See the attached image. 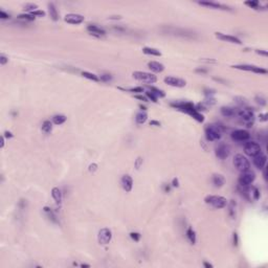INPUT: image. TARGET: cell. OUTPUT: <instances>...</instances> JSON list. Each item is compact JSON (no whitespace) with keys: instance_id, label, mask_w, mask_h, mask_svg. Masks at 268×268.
<instances>
[{"instance_id":"obj_8","label":"cell","mask_w":268,"mask_h":268,"mask_svg":"<svg viewBox=\"0 0 268 268\" xmlns=\"http://www.w3.org/2000/svg\"><path fill=\"white\" fill-rule=\"evenodd\" d=\"M215 153H216V156H217L219 159L224 160V159H226V158L230 156V148L228 147V145L224 144V143H220V144L216 147Z\"/></svg>"},{"instance_id":"obj_48","label":"cell","mask_w":268,"mask_h":268,"mask_svg":"<svg viewBox=\"0 0 268 268\" xmlns=\"http://www.w3.org/2000/svg\"><path fill=\"white\" fill-rule=\"evenodd\" d=\"M96 169H98V165H96V163H92V165H89V171H90V172H94Z\"/></svg>"},{"instance_id":"obj_55","label":"cell","mask_w":268,"mask_h":268,"mask_svg":"<svg viewBox=\"0 0 268 268\" xmlns=\"http://www.w3.org/2000/svg\"><path fill=\"white\" fill-rule=\"evenodd\" d=\"M264 169V171H263V174H264V178H265L266 180H267V169H266L265 167L263 168Z\"/></svg>"},{"instance_id":"obj_16","label":"cell","mask_w":268,"mask_h":268,"mask_svg":"<svg viewBox=\"0 0 268 268\" xmlns=\"http://www.w3.org/2000/svg\"><path fill=\"white\" fill-rule=\"evenodd\" d=\"M87 31H88V33L90 34L91 36L98 37V38H101V37H103L106 35V31L103 29L96 26V25H88L87 26Z\"/></svg>"},{"instance_id":"obj_38","label":"cell","mask_w":268,"mask_h":268,"mask_svg":"<svg viewBox=\"0 0 268 268\" xmlns=\"http://www.w3.org/2000/svg\"><path fill=\"white\" fill-rule=\"evenodd\" d=\"M146 96H147V98L151 100L152 102H154V103H157V98H158L154 93H152L151 91H147V92H146Z\"/></svg>"},{"instance_id":"obj_53","label":"cell","mask_w":268,"mask_h":268,"mask_svg":"<svg viewBox=\"0 0 268 268\" xmlns=\"http://www.w3.org/2000/svg\"><path fill=\"white\" fill-rule=\"evenodd\" d=\"M135 98H138V100L143 101V102H147L148 101V98H147V96H135Z\"/></svg>"},{"instance_id":"obj_25","label":"cell","mask_w":268,"mask_h":268,"mask_svg":"<svg viewBox=\"0 0 268 268\" xmlns=\"http://www.w3.org/2000/svg\"><path fill=\"white\" fill-rule=\"evenodd\" d=\"M143 53L146 55H151V56H156V57H160L161 53L156 48H151V47H144L143 48Z\"/></svg>"},{"instance_id":"obj_39","label":"cell","mask_w":268,"mask_h":268,"mask_svg":"<svg viewBox=\"0 0 268 268\" xmlns=\"http://www.w3.org/2000/svg\"><path fill=\"white\" fill-rule=\"evenodd\" d=\"M100 80L101 81H103V82H109V81H111L112 80V77H111L110 74H101V77H100Z\"/></svg>"},{"instance_id":"obj_40","label":"cell","mask_w":268,"mask_h":268,"mask_svg":"<svg viewBox=\"0 0 268 268\" xmlns=\"http://www.w3.org/2000/svg\"><path fill=\"white\" fill-rule=\"evenodd\" d=\"M251 195L254 196V200H258V199L260 198V192H259V190L257 189V187H254V190L251 191Z\"/></svg>"},{"instance_id":"obj_6","label":"cell","mask_w":268,"mask_h":268,"mask_svg":"<svg viewBox=\"0 0 268 268\" xmlns=\"http://www.w3.org/2000/svg\"><path fill=\"white\" fill-rule=\"evenodd\" d=\"M244 152L246 155L250 156V157H254V156L262 153V148L260 144H258L256 141H248L244 147Z\"/></svg>"},{"instance_id":"obj_52","label":"cell","mask_w":268,"mask_h":268,"mask_svg":"<svg viewBox=\"0 0 268 268\" xmlns=\"http://www.w3.org/2000/svg\"><path fill=\"white\" fill-rule=\"evenodd\" d=\"M150 126H156V127H159V126H160V123L157 122V120H151Z\"/></svg>"},{"instance_id":"obj_58","label":"cell","mask_w":268,"mask_h":268,"mask_svg":"<svg viewBox=\"0 0 268 268\" xmlns=\"http://www.w3.org/2000/svg\"><path fill=\"white\" fill-rule=\"evenodd\" d=\"M4 134H5V136H6V137H9V138H10V137H13V134L11 133V132H7V131H6Z\"/></svg>"},{"instance_id":"obj_56","label":"cell","mask_w":268,"mask_h":268,"mask_svg":"<svg viewBox=\"0 0 268 268\" xmlns=\"http://www.w3.org/2000/svg\"><path fill=\"white\" fill-rule=\"evenodd\" d=\"M203 265H204V267H206V268H212V267H213V265H212V264H210V263H207V262H204Z\"/></svg>"},{"instance_id":"obj_50","label":"cell","mask_w":268,"mask_h":268,"mask_svg":"<svg viewBox=\"0 0 268 268\" xmlns=\"http://www.w3.org/2000/svg\"><path fill=\"white\" fill-rule=\"evenodd\" d=\"M256 53H259V55L264 56V57H267V56H268L267 51H265V50H256Z\"/></svg>"},{"instance_id":"obj_18","label":"cell","mask_w":268,"mask_h":268,"mask_svg":"<svg viewBox=\"0 0 268 268\" xmlns=\"http://www.w3.org/2000/svg\"><path fill=\"white\" fill-rule=\"evenodd\" d=\"M198 3L200 5H204V6L212 7V9H216V10H223V11L230 10L227 6H225V5H223V4H220V3L213 2V1H199Z\"/></svg>"},{"instance_id":"obj_2","label":"cell","mask_w":268,"mask_h":268,"mask_svg":"<svg viewBox=\"0 0 268 268\" xmlns=\"http://www.w3.org/2000/svg\"><path fill=\"white\" fill-rule=\"evenodd\" d=\"M234 165L236 167L238 171L240 172H245L248 171L250 169V163H249L248 159L245 156H243L242 154H237L234 157Z\"/></svg>"},{"instance_id":"obj_13","label":"cell","mask_w":268,"mask_h":268,"mask_svg":"<svg viewBox=\"0 0 268 268\" xmlns=\"http://www.w3.org/2000/svg\"><path fill=\"white\" fill-rule=\"evenodd\" d=\"M165 83L170 85V86L173 87H178V88H181V87H184L187 85L185 81L182 79H179V78H175V77H167L165 79Z\"/></svg>"},{"instance_id":"obj_23","label":"cell","mask_w":268,"mask_h":268,"mask_svg":"<svg viewBox=\"0 0 268 268\" xmlns=\"http://www.w3.org/2000/svg\"><path fill=\"white\" fill-rule=\"evenodd\" d=\"M48 12H49L50 18H51L53 21H58V20H59V15H58L57 9H56L53 3H49V4H48Z\"/></svg>"},{"instance_id":"obj_9","label":"cell","mask_w":268,"mask_h":268,"mask_svg":"<svg viewBox=\"0 0 268 268\" xmlns=\"http://www.w3.org/2000/svg\"><path fill=\"white\" fill-rule=\"evenodd\" d=\"M98 243L101 245H107L112 239V232L109 228H102L98 232Z\"/></svg>"},{"instance_id":"obj_60","label":"cell","mask_w":268,"mask_h":268,"mask_svg":"<svg viewBox=\"0 0 268 268\" xmlns=\"http://www.w3.org/2000/svg\"><path fill=\"white\" fill-rule=\"evenodd\" d=\"M81 266H82L83 268H84V267H90V265H87V264H82Z\"/></svg>"},{"instance_id":"obj_1","label":"cell","mask_w":268,"mask_h":268,"mask_svg":"<svg viewBox=\"0 0 268 268\" xmlns=\"http://www.w3.org/2000/svg\"><path fill=\"white\" fill-rule=\"evenodd\" d=\"M222 135V128L219 125L212 124L205 128V136L208 141H215L221 138Z\"/></svg>"},{"instance_id":"obj_44","label":"cell","mask_w":268,"mask_h":268,"mask_svg":"<svg viewBox=\"0 0 268 268\" xmlns=\"http://www.w3.org/2000/svg\"><path fill=\"white\" fill-rule=\"evenodd\" d=\"M256 100H257V102L260 104V105H263V106L266 105V100L263 98V96H257Z\"/></svg>"},{"instance_id":"obj_57","label":"cell","mask_w":268,"mask_h":268,"mask_svg":"<svg viewBox=\"0 0 268 268\" xmlns=\"http://www.w3.org/2000/svg\"><path fill=\"white\" fill-rule=\"evenodd\" d=\"M196 72H201V73H206V70L205 69H200V68H198V69H196Z\"/></svg>"},{"instance_id":"obj_31","label":"cell","mask_w":268,"mask_h":268,"mask_svg":"<svg viewBox=\"0 0 268 268\" xmlns=\"http://www.w3.org/2000/svg\"><path fill=\"white\" fill-rule=\"evenodd\" d=\"M228 213H230V216L232 218V219H235L236 218V202H235L234 200L230 201V206H228Z\"/></svg>"},{"instance_id":"obj_14","label":"cell","mask_w":268,"mask_h":268,"mask_svg":"<svg viewBox=\"0 0 268 268\" xmlns=\"http://www.w3.org/2000/svg\"><path fill=\"white\" fill-rule=\"evenodd\" d=\"M84 16L80 14H67L64 20L69 24H80L84 21Z\"/></svg>"},{"instance_id":"obj_37","label":"cell","mask_w":268,"mask_h":268,"mask_svg":"<svg viewBox=\"0 0 268 268\" xmlns=\"http://www.w3.org/2000/svg\"><path fill=\"white\" fill-rule=\"evenodd\" d=\"M245 4L250 6L251 9H254V10H258L259 9V5H260V2L259 1H246Z\"/></svg>"},{"instance_id":"obj_61","label":"cell","mask_w":268,"mask_h":268,"mask_svg":"<svg viewBox=\"0 0 268 268\" xmlns=\"http://www.w3.org/2000/svg\"><path fill=\"white\" fill-rule=\"evenodd\" d=\"M140 108L143 109V110H146V107H144V106H140Z\"/></svg>"},{"instance_id":"obj_3","label":"cell","mask_w":268,"mask_h":268,"mask_svg":"<svg viewBox=\"0 0 268 268\" xmlns=\"http://www.w3.org/2000/svg\"><path fill=\"white\" fill-rule=\"evenodd\" d=\"M204 201L206 204H210L215 208H223L227 204V200L222 196H206Z\"/></svg>"},{"instance_id":"obj_20","label":"cell","mask_w":268,"mask_h":268,"mask_svg":"<svg viewBox=\"0 0 268 268\" xmlns=\"http://www.w3.org/2000/svg\"><path fill=\"white\" fill-rule=\"evenodd\" d=\"M148 67L154 72H163V69H165V66H163L161 63L155 62V61H151V62H149Z\"/></svg>"},{"instance_id":"obj_36","label":"cell","mask_w":268,"mask_h":268,"mask_svg":"<svg viewBox=\"0 0 268 268\" xmlns=\"http://www.w3.org/2000/svg\"><path fill=\"white\" fill-rule=\"evenodd\" d=\"M18 18H19V19H25V20H29V21H33V20H35L36 17L33 16V15H31V14H22V15H19Z\"/></svg>"},{"instance_id":"obj_42","label":"cell","mask_w":268,"mask_h":268,"mask_svg":"<svg viewBox=\"0 0 268 268\" xmlns=\"http://www.w3.org/2000/svg\"><path fill=\"white\" fill-rule=\"evenodd\" d=\"M124 90H129L131 92H143L144 88L143 87H134V88H129V89H124Z\"/></svg>"},{"instance_id":"obj_11","label":"cell","mask_w":268,"mask_h":268,"mask_svg":"<svg viewBox=\"0 0 268 268\" xmlns=\"http://www.w3.org/2000/svg\"><path fill=\"white\" fill-rule=\"evenodd\" d=\"M171 106L178 110L182 111V112H185V113H189L190 111H193V110H196L195 109V105L193 103H187V102H178V103H172Z\"/></svg>"},{"instance_id":"obj_59","label":"cell","mask_w":268,"mask_h":268,"mask_svg":"<svg viewBox=\"0 0 268 268\" xmlns=\"http://www.w3.org/2000/svg\"><path fill=\"white\" fill-rule=\"evenodd\" d=\"M165 192H169V191H170V187H169V185H168V187H167V185H165Z\"/></svg>"},{"instance_id":"obj_34","label":"cell","mask_w":268,"mask_h":268,"mask_svg":"<svg viewBox=\"0 0 268 268\" xmlns=\"http://www.w3.org/2000/svg\"><path fill=\"white\" fill-rule=\"evenodd\" d=\"M44 213H45L46 215H47V217L49 218V219H51V220H53V222H56V221H57V220H56V216H55V214L53 213V211H51V210H50L49 207L45 206V207H44Z\"/></svg>"},{"instance_id":"obj_22","label":"cell","mask_w":268,"mask_h":268,"mask_svg":"<svg viewBox=\"0 0 268 268\" xmlns=\"http://www.w3.org/2000/svg\"><path fill=\"white\" fill-rule=\"evenodd\" d=\"M51 196L55 199V201L58 204H61V201H62V193H61V190L59 187H53L51 190Z\"/></svg>"},{"instance_id":"obj_51","label":"cell","mask_w":268,"mask_h":268,"mask_svg":"<svg viewBox=\"0 0 268 268\" xmlns=\"http://www.w3.org/2000/svg\"><path fill=\"white\" fill-rule=\"evenodd\" d=\"M234 245L238 246V235L237 232H234Z\"/></svg>"},{"instance_id":"obj_15","label":"cell","mask_w":268,"mask_h":268,"mask_svg":"<svg viewBox=\"0 0 268 268\" xmlns=\"http://www.w3.org/2000/svg\"><path fill=\"white\" fill-rule=\"evenodd\" d=\"M215 36L218 39H220L222 41H226V42H230V43H235V44H241V40L238 39L237 37L234 36H230V35H225L222 33H215Z\"/></svg>"},{"instance_id":"obj_32","label":"cell","mask_w":268,"mask_h":268,"mask_svg":"<svg viewBox=\"0 0 268 268\" xmlns=\"http://www.w3.org/2000/svg\"><path fill=\"white\" fill-rule=\"evenodd\" d=\"M51 130H53V125H51V123H50L49 120H45V122L42 124V131L45 132V133H49V132H51Z\"/></svg>"},{"instance_id":"obj_27","label":"cell","mask_w":268,"mask_h":268,"mask_svg":"<svg viewBox=\"0 0 268 268\" xmlns=\"http://www.w3.org/2000/svg\"><path fill=\"white\" fill-rule=\"evenodd\" d=\"M187 236L192 244H195V243H196V232H195V230L192 227H189V230H187Z\"/></svg>"},{"instance_id":"obj_54","label":"cell","mask_w":268,"mask_h":268,"mask_svg":"<svg viewBox=\"0 0 268 268\" xmlns=\"http://www.w3.org/2000/svg\"><path fill=\"white\" fill-rule=\"evenodd\" d=\"M143 163V159H141L140 157H138L137 158V161H136V169H139V167H140V163Z\"/></svg>"},{"instance_id":"obj_12","label":"cell","mask_w":268,"mask_h":268,"mask_svg":"<svg viewBox=\"0 0 268 268\" xmlns=\"http://www.w3.org/2000/svg\"><path fill=\"white\" fill-rule=\"evenodd\" d=\"M250 134L246 130H235L232 133V138L237 141H245L249 139Z\"/></svg>"},{"instance_id":"obj_28","label":"cell","mask_w":268,"mask_h":268,"mask_svg":"<svg viewBox=\"0 0 268 268\" xmlns=\"http://www.w3.org/2000/svg\"><path fill=\"white\" fill-rule=\"evenodd\" d=\"M147 118H148V115H147L146 112H139L136 114V117H135V120H136V123L139 125L144 124L145 122L147 120Z\"/></svg>"},{"instance_id":"obj_49","label":"cell","mask_w":268,"mask_h":268,"mask_svg":"<svg viewBox=\"0 0 268 268\" xmlns=\"http://www.w3.org/2000/svg\"><path fill=\"white\" fill-rule=\"evenodd\" d=\"M172 185L173 187H177L178 185H179V181H178L177 178H174V179L172 180Z\"/></svg>"},{"instance_id":"obj_10","label":"cell","mask_w":268,"mask_h":268,"mask_svg":"<svg viewBox=\"0 0 268 268\" xmlns=\"http://www.w3.org/2000/svg\"><path fill=\"white\" fill-rule=\"evenodd\" d=\"M232 68H236V69H240V70H245V71H252L256 72V73H260V74H266L267 73V70L261 68V67H257L254 65H234Z\"/></svg>"},{"instance_id":"obj_41","label":"cell","mask_w":268,"mask_h":268,"mask_svg":"<svg viewBox=\"0 0 268 268\" xmlns=\"http://www.w3.org/2000/svg\"><path fill=\"white\" fill-rule=\"evenodd\" d=\"M31 15H33V16H40V17H43L45 16V12H43V11H40V10H37V11H34V12L31 13Z\"/></svg>"},{"instance_id":"obj_17","label":"cell","mask_w":268,"mask_h":268,"mask_svg":"<svg viewBox=\"0 0 268 268\" xmlns=\"http://www.w3.org/2000/svg\"><path fill=\"white\" fill-rule=\"evenodd\" d=\"M266 161H267V157H266V155H264V154H262V153H260L259 155L254 157V165H256L258 169H260V170H262V169L265 167Z\"/></svg>"},{"instance_id":"obj_45","label":"cell","mask_w":268,"mask_h":268,"mask_svg":"<svg viewBox=\"0 0 268 268\" xmlns=\"http://www.w3.org/2000/svg\"><path fill=\"white\" fill-rule=\"evenodd\" d=\"M7 61H9V59L6 57H4L3 55L0 56V64L1 65H5L7 63Z\"/></svg>"},{"instance_id":"obj_24","label":"cell","mask_w":268,"mask_h":268,"mask_svg":"<svg viewBox=\"0 0 268 268\" xmlns=\"http://www.w3.org/2000/svg\"><path fill=\"white\" fill-rule=\"evenodd\" d=\"M220 111H221V114L225 117H232L236 114L235 109L234 108H230V107H222Z\"/></svg>"},{"instance_id":"obj_29","label":"cell","mask_w":268,"mask_h":268,"mask_svg":"<svg viewBox=\"0 0 268 268\" xmlns=\"http://www.w3.org/2000/svg\"><path fill=\"white\" fill-rule=\"evenodd\" d=\"M53 124H56V125H62L63 123L66 122V116H65V115H62V114L55 115V116L53 117Z\"/></svg>"},{"instance_id":"obj_30","label":"cell","mask_w":268,"mask_h":268,"mask_svg":"<svg viewBox=\"0 0 268 268\" xmlns=\"http://www.w3.org/2000/svg\"><path fill=\"white\" fill-rule=\"evenodd\" d=\"M148 88H149V91H151L152 93L155 94V96H157V98H163V96H165L163 91L159 90V89L155 88V87H153V86H148Z\"/></svg>"},{"instance_id":"obj_47","label":"cell","mask_w":268,"mask_h":268,"mask_svg":"<svg viewBox=\"0 0 268 268\" xmlns=\"http://www.w3.org/2000/svg\"><path fill=\"white\" fill-rule=\"evenodd\" d=\"M0 18H1V19H9V18H10V15H7L6 13H4L3 11H0Z\"/></svg>"},{"instance_id":"obj_26","label":"cell","mask_w":268,"mask_h":268,"mask_svg":"<svg viewBox=\"0 0 268 268\" xmlns=\"http://www.w3.org/2000/svg\"><path fill=\"white\" fill-rule=\"evenodd\" d=\"M187 114H190L191 115L194 120H196L197 122H199V123H202L204 120V116L202 114H201L200 112H198L197 110H193V111H190Z\"/></svg>"},{"instance_id":"obj_4","label":"cell","mask_w":268,"mask_h":268,"mask_svg":"<svg viewBox=\"0 0 268 268\" xmlns=\"http://www.w3.org/2000/svg\"><path fill=\"white\" fill-rule=\"evenodd\" d=\"M238 115L241 118L245 124L247 125L246 127L250 128L254 124V111L248 109V108H243V109H240L238 111Z\"/></svg>"},{"instance_id":"obj_19","label":"cell","mask_w":268,"mask_h":268,"mask_svg":"<svg viewBox=\"0 0 268 268\" xmlns=\"http://www.w3.org/2000/svg\"><path fill=\"white\" fill-rule=\"evenodd\" d=\"M122 187L126 192H130L133 187V180L129 175H124L122 177Z\"/></svg>"},{"instance_id":"obj_35","label":"cell","mask_w":268,"mask_h":268,"mask_svg":"<svg viewBox=\"0 0 268 268\" xmlns=\"http://www.w3.org/2000/svg\"><path fill=\"white\" fill-rule=\"evenodd\" d=\"M37 9H38V5L34 4V3H29V4H25V6H24V11L29 13L34 12V11H37Z\"/></svg>"},{"instance_id":"obj_33","label":"cell","mask_w":268,"mask_h":268,"mask_svg":"<svg viewBox=\"0 0 268 268\" xmlns=\"http://www.w3.org/2000/svg\"><path fill=\"white\" fill-rule=\"evenodd\" d=\"M82 76H83L84 78H87V79H89V80H92V81H94V82H98V81H100V78H98V77H96V74H93V73H90V72L83 71V72H82Z\"/></svg>"},{"instance_id":"obj_5","label":"cell","mask_w":268,"mask_h":268,"mask_svg":"<svg viewBox=\"0 0 268 268\" xmlns=\"http://www.w3.org/2000/svg\"><path fill=\"white\" fill-rule=\"evenodd\" d=\"M132 76H133L134 79H136V80H138V81L144 82V83H147V84H153L157 81L156 76H154L153 73H150V72L134 71Z\"/></svg>"},{"instance_id":"obj_21","label":"cell","mask_w":268,"mask_h":268,"mask_svg":"<svg viewBox=\"0 0 268 268\" xmlns=\"http://www.w3.org/2000/svg\"><path fill=\"white\" fill-rule=\"evenodd\" d=\"M212 181H213V184L215 185L216 187H221L224 184L225 179L223 177L222 175L220 174H215L213 175V178H212Z\"/></svg>"},{"instance_id":"obj_7","label":"cell","mask_w":268,"mask_h":268,"mask_svg":"<svg viewBox=\"0 0 268 268\" xmlns=\"http://www.w3.org/2000/svg\"><path fill=\"white\" fill-rule=\"evenodd\" d=\"M254 179H256L254 173L248 170L241 173L239 179H238V182H239V185H241V187H248L254 181Z\"/></svg>"},{"instance_id":"obj_46","label":"cell","mask_w":268,"mask_h":268,"mask_svg":"<svg viewBox=\"0 0 268 268\" xmlns=\"http://www.w3.org/2000/svg\"><path fill=\"white\" fill-rule=\"evenodd\" d=\"M259 117H260V120H262V122H266V120H268V114L267 113H262V114L259 115Z\"/></svg>"},{"instance_id":"obj_43","label":"cell","mask_w":268,"mask_h":268,"mask_svg":"<svg viewBox=\"0 0 268 268\" xmlns=\"http://www.w3.org/2000/svg\"><path fill=\"white\" fill-rule=\"evenodd\" d=\"M130 237H131L134 241H139V239H140V235H139L138 232H131V234H130Z\"/></svg>"}]
</instances>
